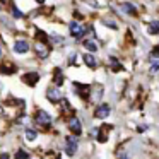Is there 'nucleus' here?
<instances>
[{
	"mask_svg": "<svg viewBox=\"0 0 159 159\" xmlns=\"http://www.w3.org/2000/svg\"><path fill=\"white\" fill-rule=\"evenodd\" d=\"M34 121L39 125V127H50L52 125V116H50V113H46L45 110H36L34 113Z\"/></svg>",
	"mask_w": 159,
	"mask_h": 159,
	"instance_id": "1",
	"label": "nucleus"
},
{
	"mask_svg": "<svg viewBox=\"0 0 159 159\" xmlns=\"http://www.w3.org/2000/svg\"><path fill=\"white\" fill-rule=\"evenodd\" d=\"M111 113V106L108 103H99L94 110V118L96 120H106Z\"/></svg>",
	"mask_w": 159,
	"mask_h": 159,
	"instance_id": "2",
	"label": "nucleus"
},
{
	"mask_svg": "<svg viewBox=\"0 0 159 159\" xmlns=\"http://www.w3.org/2000/svg\"><path fill=\"white\" fill-rule=\"evenodd\" d=\"M77 149H79V142H77L75 135H69L65 139V154L69 157H72V156H75Z\"/></svg>",
	"mask_w": 159,
	"mask_h": 159,
	"instance_id": "3",
	"label": "nucleus"
},
{
	"mask_svg": "<svg viewBox=\"0 0 159 159\" xmlns=\"http://www.w3.org/2000/svg\"><path fill=\"white\" fill-rule=\"evenodd\" d=\"M69 130L72 132V135H75V137L82 135V121H80L79 116H70V120H69Z\"/></svg>",
	"mask_w": 159,
	"mask_h": 159,
	"instance_id": "4",
	"label": "nucleus"
},
{
	"mask_svg": "<svg viewBox=\"0 0 159 159\" xmlns=\"http://www.w3.org/2000/svg\"><path fill=\"white\" fill-rule=\"evenodd\" d=\"M69 29H70V36H72V38H75V39H80L84 34H86V28H82V26H80L77 21L70 22Z\"/></svg>",
	"mask_w": 159,
	"mask_h": 159,
	"instance_id": "5",
	"label": "nucleus"
},
{
	"mask_svg": "<svg viewBox=\"0 0 159 159\" xmlns=\"http://www.w3.org/2000/svg\"><path fill=\"white\" fill-rule=\"evenodd\" d=\"M22 82L28 84L29 87H34L36 84L39 82V74L38 72H28L22 75Z\"/></svg>",
	"mask_w": 159,
	"mask_h": 159,
	"instance_id": "6",
	"label": "nucleus"
},
{
	"mask_svg": "<svg viewBox=\"0 0 159 159\" xmlns=\"http://www.w3.org/2000/svg\"><path fill=\"white\" fill-rule=\"evenodd\" d=\"M46 99L52 101V103H60L63 98H62V93H60L58 87H50V89L46 91Z\"/></svg>",
	"mask_w": 159,
	"mask_h": 159,
	"instance_id": "7",
	"label": "nucleus"
},
{
	"mask_svg": "<svg viewBox=\"0 0 159 159\" xmlns=\"http://www.w3.org/2000/svg\"><path fill=\"white\" fill-rule=\"evenodd\" d=\"M34 50H36V55H38L39 58H46V57L50 55V46L46 45V43L38 41V43H36V46H34Z\"/></svg>",
	"mask_w": 159,
	"mask_h": 159,
	"instance_id": "8",
	"label": "nucleus"
},
{
	"mask_svg": "<svg viewBox=\"0 0 159 159\" xmlns=\"http://www.w3.org/2000/svg\"><path fill=\"white\" fill-rule=\"evenodd\" d=\"M103 96H104V87H103V86H98L94 91H91V98H89V99L98 106V104H99V99H101Z\"/></svg>",
	"mask_w": 159,
	"mask_h": 159,
	"instance_id": "9",
	"label": "nucleus"
},
{
	"mask_svg": "<svg viewBox=\"0 0 159 159\" xmlns=\"http://www.w3.org/2000/svg\"><path fill=\"white\" fill-rule=\"evenodd\" d=\"M14 52L19 53V55H22V53H28V52H29V43L24 41V39H17V41L14 43Z\"/></svg>",
	"mask_w": 159,
	"mask_h": 159,
	"instance_id": "10",
	"label": "nucleus"
},
{
	"mask_svg": "<svg viewBox=\"0 0 159 159\" xmlns=\"http://www.w3.org/2000/svg\"><path fill=\"white\" fill-rule=\"evenodd\" d=\"M82 62L86 63L89 69H96V67H98V60H96V57H94L93 53H84V55H82Z\"/></svg>",
	"mask_w": 159,
	"mask_h": 159,
	"instance_id": "11",
	"label": "nucleus"
},
{
	"mask_svg": "<svg viewBox=\"0 0 159 159\" xmlns=\"http://www.w3.org/2000/svg\"><path fill=\"white\" fill-rule=\"evenodd\" d=\"M82 45H84V48H86L89 53H94V52H98V50H99V46H98L96 39H84Z\"/></svg>",
	"mask_w": 159,
	"mask_h": 159,
	"instance_id": "12",
	"label": "nucleus"
},
{
	"mask_svg": "<svg viewBox=\"0 0 159 159\" xmlns=\"http://www.w3.org/2000/svg\"><path fill=\"white\" fill-rule=\"evenodd\" d=\"M121 11H123L125 14H128V16H137V9H135V5L130 4V2L121 4Z\"/></svg>",
	"mask_w": 159,
	"mask_h": 159,
	"instance_id": "13",
	"label": "nucleus"
},
{
	"mask_svg": "<svg viewBox=\"0 0 159 159\" xmlns=\"http://www.w3.org/2000/svg\"><path fill=\"white\" fill-rule=\"evenodd\" d=\"M110 67L113 72H121V70H125V67L121 65L120 62H118V58H115V57H110Z\"/></svg>",
	"mask_w": 159,
	"mask_h": 159,
	"instance_id": "14",
	"label": "nucleus"
},
{
	"mask_svg": "<svg viewBox=\"0 0 159 159\" xmlns=\"http://www.w3.org/2000/svg\"><path fill=\"white\" fill-rule=\"evenodd\" d=\"M147 33H149V34H152V36L159 34V21H151V22H149Z\"/></svg>",
	"mask_w": 159,
	"mask_h": 159,
	"instance_id": "15",
	"label": "nucleus"
},
{
	"mask_svg": "<svg viewBox=\"0 0 159 159\" xmlns=\"http://www.w3.org/2000/svg\"><path fill=\"white\" fill-rule=\"evenodd\" d=\"M53 80H55V84H57V87H60L63 84V74H62V70L60 69H55V77H53Z\"/></svg>",
	"mask_w": 159,
	"mask_h": 159,
	"instance_id": "16",
	"label": "nucleus"
},
{
	"mask_svg": "<svg viewBox=\"0 0 159 159\" xmlns=\"http://www.w3.org/2000/svg\"><path fill=\"white\" fill-rule=\"evenodd\" d=\"M36 137H38V132L36 130H33V128H28V130H26V139H28L29 142L36 140Z\"/></svg>",
	"mask_w": 159,
	"mask_h": 159,
	"instance_id": "17",
	"label": "nucleus"
},
{
	"mask_svg": "<svg viewBox=\"0 0 159 159\" xmlns=\"http://www.w3.org/2000/svg\"><path fill=\"white\" fill-rule=\"evenodd\" d=\"M14 159H29V154H28V152L24 151V149H19V151L16 152Z\"/></svg>",
	"mask_w": 159,
	"mask_h": 159,
	"instance_id": "18",
	"label": "nucleus"
},
{
	"mask_svg": "<svg viewBox=\"0 0 159 159\" xmlns=\"http://www.w3.org/2000/svg\"><path fill=\"white\" fill-rule=\"evenodd\" d=\"M0 72L12 74V72H16V67H14V65H0Z\"/></svg>",
	"mask_w": 159,
	"mask_h": 159,
	"instance_id": "19",
	"label": "nucleus"
},
{
	"mask_svg": "<svg viewBox=\"0 0 159 159\" xmlns=\"http://www.w3.org/2000/svg\"><path fill=\"white\" fill-rule=\"evenodd\" d=\"M36 38H38L41 43H46V41H48V36H46V33H43L41 29H38V31H36Z\"/></svg>",
	"mask_w": 159,
	"mask_h": 159,
	"instance_id": "20",
	"label": "nucleus"
},
{
	"mask_svg": "<svg viewBox=\"0 0 159 159\" xmlns=\"http://www.w3.org/2000/svg\"><path fill=\"white\" fill-rule=\"evenodd\" d=\"M103 24L106 26V28H110V29H118L116 22H115V21H110V19H103Z\"/></svg>",
	"mask_w": 159,
	"mask_h": 159,
	"instance_id": "21",
	"label": "nucleus"
},
{
	"mask_svg": "<svg viewBox=\"0 0 159 159\" xmlns=\"http://www.w3.org/2000/svg\"><path fill=\"white\" fill-rule=\"evenodd\" d=\"M151 57H152L154 60H159V45L152 46V50H151Z\"/></svg>",
	"mask_w": 159,
	"mask_h": 159,
	"instance_id": "22",
	"label": "nucleus"
},
{
	"mask_svg": "<svg viewBox=\"0 0 159 159\" xmlns=\"http://www.w3.org/2000/svg\"><path fill=\"white\" fill-rule=\"evenodd\" d=\"M159 70V60H154V62L151 63V69H149V72L151 74H156Z\"/></svg>",
	"mask_w": 159,
	"mask_h": 159,
	"instance_id": "23",
	"label": "nucleus"
},
{
	"mask_svg": "<svg viewBox=\"0 0 159 159\" xmlns=\"http://www.w3.org/2000/svg\"><path fill=\"white\" fill-rule=\"evenodd\" d=\"M50 39H52L53 43H58V45H62V43H63V38L60 34H52V36H50Z\"/></svg>",
	"mask_w": 159,
	"mask_h": 159,
	"instance_id": "24",
	"label": "nucleus"
},
{
	"mask_svg": "<svg viewBox=\"0 0 159 159\" xmlns=\"http://www.w3.org/2000/svg\"><path fill=\"white\" fill-rule=\"evenodd\" d=\"M12 14H14V17H22V12L19 11L16 5H12Z\"/></svg>",
	"mask_w": 159,
	"mask_h": 159,
	"instance_id": "25",
	"label": "nucleus"
},
{
	"mask_svg": "<svg viewBox=\"0 0 159 159\" xmlns=\"http://www.w3.org/2000/svg\"><path fill=\"white\" fill-rule=\"evenodd\" d=\"M86 2H87V4H89L93 9H98V7H99V4H98L96 0H86Z\"/></svg>",
	"mask_w": 159,
	"mask_h": 159,
	"instance_id": "26",
	"label": "nucleus"
},
{
	"mask_svg": "<svg viewBox=\"0 0 159 159\" xmlns=\"http://www.w3.org/2000/svg\"><path fill=\"white\" fill-rule=\"evenodd\" d=\"M74 62H75V53H72V55H70V58H69V63H70V65H72Z\"/></svg>",
	"mask_w": 159,
	"mask_h": 159,
	"instance_id": "27",
	"label": "nucleus"
},
{
	"mask_svg": "<svg viewBox=\"0 0 159 159\" xmlns=\"http://www.w3.org/2000/svg\"><path fill=\"white\" fill-rule=\"evenodd\" d=\"M145 130V127H144V125H142V127H140V125H139V127H137V132H139V134H142V132H144Z\"/></svg>",
	"mask_w": 159,
	"mask_h": 159,
	"instance_id": "28",
	"label": "nucleus"
},
{
	"mask_svg": "<svg viewBox=\"0 0 159 159\" xmlns=\"http://www.w3.org/2000/svg\"><path fill=\"white\" fill-rule=\"evenodd\" d=\"M0 159H9V154H5V152L4 154H0Z\"/></svg>",
	"mask_w": 159,
	"mask_h": 159,
	"instance_id": "29",
	"label": "nucleus"
},
{
	"mask_svg": "<svg viewBox=\"0 0 159 159\" xmlns=\"http://www.w3.org/2000/svg\"><path fill=\"white\" fill-rule=\"evenodd\" d=\"M36 2H38V4H45V0H36Z\"/></svg>",
	"mask_w": 159,
	"mask_h": 159,
	"instance_id": "30",
	"label": "nucleus"
},
{
	"mask_svg": "<svg viewBox=\"0 0 159 159\" xmlns=\"http://www.w3.org/2000/svg\"><path fill=\"white\" fill-rule=\"evenodd\" d=\"M0 57H2V48H0Z\"/></svg>",
	"mask_w": 159,
	"mask_h": 159,
	"instance_id": "31",
	"label": "nucleus"
}]
</instances>
